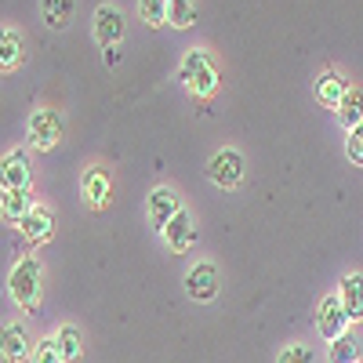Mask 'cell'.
<instances>
[{"label":"cell","mask_w":363,"mask_h":363,"mask_svg":"<svg viewBox=\"0 0 363 363\" xmlns=\"http://www.w3.org/2000/svg\"><path fill=\"white\" fill-rule=\"evenodd\" d=\"M84 193H87L91 207H106L109 203V174L102 167H91L84 174Z\"/></svg>","instance_id":"ac0fdd59"},{"label":"cell","mask_w":363,"mask_h":363,"mask_svg":"<svg viewBox=\"0 0 363 363\" xmlns=\"http://www.w3.org/2000/svg\"><path fill=\"white\" fill-rule=\"evenodd\" d=\"M182 211V200H178V193L174 189H167V186H160V189H153L149 193V222H153V229L157 233H164L167 229V222Z\"/></svg>","instance_id":"9c48e42d"},{"label":"cell","mask_w":363,"mask_h":363,"mask_svg":"<svg viewBox=\"0 0 363 363\" xmlns=\"http://www.w3.org/2000/svg\"><path fill=\"white\" fill-rule=\"evenodd\" d=\"M316 327H320V335H323L327 342H335V338H342V335H345L349 316H345V309H342V298H338V294H327V298L320 301Z\"/></svg>","instance_id":"5b68a950"},{"label":"cell","mask_w":363,"mask_h":363,"mask_svg":"<svg viewBox=\"0 0 363 363\" xmlns=\"http://www.w3.org/2000/svg\"><path fill=\"white\" fill-rule=\"evenodd\" d=\"M22 233H26V240H33V244H44V240L55 236V215L48 207H33L22 222Z\"/></svg>","instance_id":"9a60e30c"},{"label":"cell","mask_w":363,"mask_h":363,"mask_svg":"<svg viewBox=\"0 0 363 363\" xmlns=\"http://www.w3.org/2000/svg\"><path fill=\"white\" fill-rule=\"evenodd\" d=\"M102 62H106V66L113 69V66L120 62V51H116V48H106V51H102Z\"/></svg>","instance_id":"4316f807"},{"label":"cell","mask_w":363,"mask_h":363,"mask_svg":"<svg viewBox=\"0 0 363 363\" xmlns=\"http://www.w3.org/2000/svg\"><path fill=\"white\" fill-rule=\"evenodd\" d=\"M77 11V0H40V15L51 29H69Z\"/></svg>","instance_id":"2e32d148"},{"label":"cell","mask_w":363,"mask_h":363,"mask_svg":"<svg viewBox=\"0 0 363 363\" xmlns=\"http://www.w3.org/2000/svg\"><path fill=\"white\" fill-rule=\"evenodd\" d=\"M37 363H62V356H58V345H55V338L40 342V349H37Z\"/></svg>","instance_id":"484cf974"},{"label":"cell","mask_w":363,"mask_h":363,"mask_svg":"<svg viewBox=\"0 0 363 363\" xmlns=\"http://www.w3.org/2000/svg\"><path fill=\"white\" fill-rule=\"evenodd\" d=\"M207 178L215 182L218 189H236L244 182V157L236 149H218L207 164Z\"/></svg>","instance_id":"277c9868"},{"label":"cell","mask_w":363,"mask_h":363,"mask_svg":"<svg viewBox=\"0 0 363 363\" xmlns=\"http://www.w3.org/2000/svg\"><path fill=\"white\" fill-rule=\"evenodd\" d=\"M338 116H342V128H349V131H356L363 124V91H356V87L345 91V99L338 106Z\"/></svg>","instance_id":"d6986e66"},{"label":"cell","mask_w":363,"mask_h":363,"mask_svg":"<svg viewBox=\"0 0 363 363\" xmlns=\"http://www.w3.org/2000/svg\"><path fill=\"white\" fill-rule=\"evenodd\" d=\"M8 287H11V298L22 306V313H37L40 309V265H37V258H22L11 269Z\"/></svg>","instance_id":"7a4b0ae2"},{"label":"cell","mask_w":363,"mask_h":363,"mask_svg":"<svg viewBox=\"0 0 363 363\" xmlns=\"http://www.w3.org/2000/svg\"><path fill=\"white\" fill-rule=\"evenodd\" d=\"M160 236H164L167 251H174V255H186V251L196 244V225H193V215H189L186 207H182L178 215L167 222V229H164Z\"/></svg>","instance_id":"8992f818"},{"label":"cell","mask_w":363,"mask_h":363,"mask_svg":"<svg viewBox=\"0 0 363 363\" xmlns=\"http://www.w3.org/2000/svg\"><path fill=\"white\" fill-rule=\"evenodd\" d=\"M138 15L145 26H164L167 22V0H138Z\"/></svg>","instance_id":"603a6c76"},{"label":"cell","mask_w":363,"mask_h":363,"mask_svg":"<svg viewBox=\"0 0 363 363\" xmlns=\"http://www.w3.org/2000/svg\"><path fill=\"white\" fill-rule=\"evenodd\" d=\"M178 80L186 84L189 95H196V99H211L218 91V69H215V62H211L207 51H196V48L182 58Z\"/></svg>","instance_id":"6da1fadb"},{"label":"cell","mask_w":363,"mask_h":363,"mask_svg":"<svg viewBox=\"0 0 363 363\" xmlns=\"http://www.w3.org/2000/svg\"><path fill=\"white\" fill-rule=\"evenodd\" d=\"M22 58H26L22 37L15 33V29L0 26V73H15V69L22 66Z\"/></svg>","instance_id":"5bb4252c"},{"label":"cell","mask_w":363,"mask_h":363,"mask_svg":"<svg viewBox=\"0 0 363 363\" xmlns=\"http://www.w3.org/2000/svg\"><path fill=\"white\" fill-rule=\"evenodd\" d=\"M55 345H58V356H62V363H80L84 345H80V330H77V327H62V330H58Z\"/></svg>","instance_id":"ffe728a7"},{"label":"cell","mask_w":363,"mask_h":363,"mask_svg":"<svg viewBox=\"0 0 363 363\" xmlns=\"http://www.w3.org/2000/svg\"><path fill=\"white\" fill-rule=\"evenodd\" d=\"M120 37H124V15H120V8H113V4H102L95 11V40H99V48L102 51L116 48Z\"/></svg>","instance_id":"52a82bcc"},{"label":"cell","mask_w":363,"mask_h":363,"mask_svg":"<svg viewBox=\"0 0 363 363\" xmlns=\"http://www.w3.org/2000/svg\"><path fill=\"white\" fill-rule=\"evenodd\" d=\"M193 18H196V4H193V0H167V22L174 29L193 26Z\"/></svg>","instance_id":"44dd1931"},{"label":"cell","mask_w":363,"mask_h":363,"mask_svg":"<svg viewBox=\"0 0 363 363\" xmlns=\"http://www.w3.org/2000/svg\"><path fill=\"white\" fill-rule=\"evenodd\" d=\"M345 80L338 77V73H323L320 80H316V99L323 102V106H330V109H338L342 106V99H345Z\"/></svg>","instance_id":"e0dca14e"},{"label":"cell","mask_w":363,"mask_h":363,"mask_svg":"<svg viewBox=\"0 0 363 363\" xmlns=\"http://www.w3.org/2000/svg\"><path fill=\"white\" fill-rule=\"evenodd\" d=\"M29 211H33V200H29L26 189H4V196H0V218L8 225H22Z\"/></svg>","instance_id":"7c38bea8"},{"label":"cell","mask_w":363,"mask_h":363,"mask_svg":"<svg viewBox=\"0 0 363 363\" xmlns=\"http://www.w3.org/2000/svg\"><path fill=\"white\" fill-rule=\"evenodd\" d=\"M277 363H316V356H313L309 345H287Z\"/></svg>","instance_id":"cb8c5ba5"},{"label":"cell","mask_w":363,"mask_h":363,"mask_svg":"<svg viewBox=\"0 0 363 363\" xmlns=\"http://www.w3.org/2000/svg\"><path fill=\"white\" fill-rule=\"evenodd\" d=\"M62 142V120H58L55 109H37L29 116V145L40 149V153H51V149Z\"/></svg>","instance_id":"3957f363"},{"label":"cell","mask_w":363,"mask_h":363,"mask_svg":"<svg viewBox=\"0 0 363 363\" xmlns=\"http://www.w3.org/2000/svg\"><path fill=\"white\" fill-rule=\"evenodd\" d=\"M186 291L193 301H211L218 294V269L211 265V262H200L186 272Z\"/></svg>","instance_id":"ba28073f"},{"label":"cell","mask_w":363,"mask_h":363,"mask_svg":"<svg viewBox=\"0 0 363 363\" xmlns=\"http://www.w3.org/2000/svg\"><path fill=\"white\" fill-rule=\"evenodd\" d=\"M0 356L8 363H22L29 356V330L22 323H4L0 327Z\"/></svg>","instance_id":"30bf717a"},{"label":"cell","mask_w":363,"mask_h":363,"mask_svg":"<svg viewBox=\"0 0 363 363\" xmlns=\"http://www.w3.org/2000/svg\"><path fill=\"white\" fill-rule=\"evenodd\" d=\"M342 309H345V316H349V323H356V320H363V277L359 272H349V277L342 280Z\"/></svg>","instance_id":"4fadbf2b"},{"label":"cell","mask_w":363,"mask_h":363,"mask_svg":"<svg viewBox=\"0 0 363 363\" xmlns=\"http://www.w3.org/2000/svg\"><path fill=\"white\" fill-rule=\"evenodd\" d=\"M0 186L4 189H26L29 186V157L22 149H15V153H8L0 160Z\"/></svg>","instance_id":"8fae6325"},{"label":"cell","mask_w":363,"mask_h":363,"mask_svg":"<svg viewBox=\"0 0 363 363\" xmlns=\"http://www.w3.org/2000/svg\"><path fill=\"white\" fill-rule=\"evenodd\" d=\"M345 153H349V160H352V164H359V167H363V124H359L356 131H349Z\"/></svg>","instance_id":"d4e9b609"},{"label":"cell","mask_w":363,"mask_h":363,"mask_svg":"<svg viewBox=\"0 0 363 363\" xmlns=\"http://www.w3.org/2000/svg\"><path fill=\"white\" fill-rule=\"evenodd\" d=\"M327 359L330 363H356L359 359V349H356V342L349 335H342V338H335V342L327 345Z\"/></svg>","instance_id":"7402d4cb"}]
</instances>
